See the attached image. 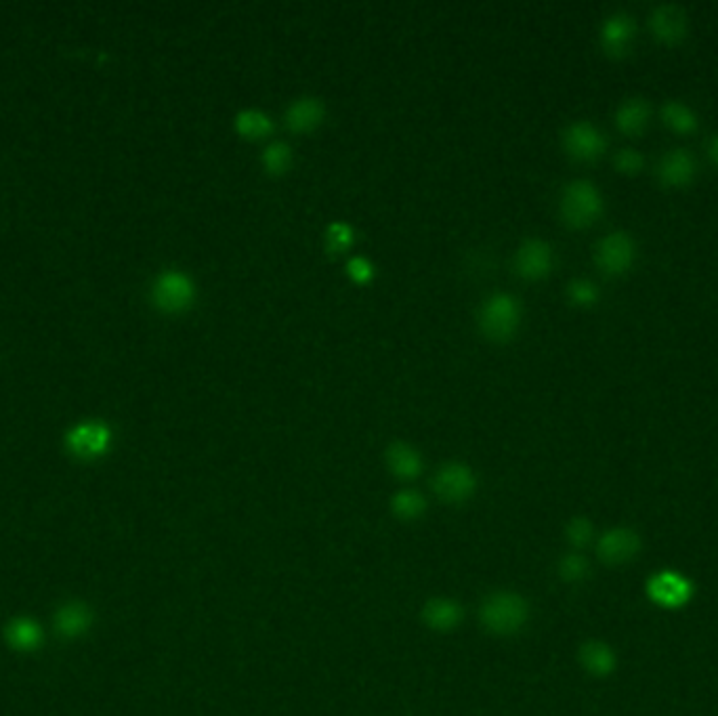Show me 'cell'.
I'll return each mask as SVG.
<instances>
[{"label":"cell","mask_w":718,"mask_h":716,"mask_svg":"<svg viewBox=\"0 0 718 716\" xmlns=\"http://www.w3.org/2000/svg\"><path fill=\"white\" fill-rule=\"evenodd\" d=\"M479 622L494 637H515L530 622V603L515 591H494L479 605Z\"/></svg>","instance_id":"cell-1"},{"label":"cell","mask_w":718,"mask_h":716,"mask_svg":"<svg viewBox=\"0 0 718 716\" xmlns=\"http://www.w3.org/2000/svg\"><path fill=\"white\" fill-rule=\"evenodd\" d=\"M603 213V196L590 181H572L561 196V217L572 227L593 225Z\"/></svg>","instance_id":"cell-2"},{"label":"cell","mask_w":718,"mask_h":716,"mask_svg":"<svg viewBox=\"0 0 718 716\" xmlns=\"http://www.w3.org/2000/svg\"><path fill=\"white\" fill-rule=\"evenodd\" d=\"M521 324V305L513 294H494L481 305L479 326L492 341H509Z\"/></svg>","instance_id":"cell-3"},{"label":"cell","mask_w":718,"mask_h":716,"mask_svg":"<svg viewBox=\"0 0 718 716\" xmlns=\"http://www.w3.org/2000/svg\"><path fill=\"white\" fill-rule=\"evenodd\" d=\"M112 441L114 435L108 425L101 420H84L66 433L63 446L72 458L80 462H95L112 450Z\"/></svg>","instance_id":"cell-4"},{"label":"cell","mask_w":718,"mask_h":716,"mask_svg":"<svg viewBox=\"0 0 718 716\" xmlns=\"http://www.w3.org/2000/svg\"><path fill=\"white\" fill-rule=\"evenodd\" d=\"M196 286L183 271H162L152 286V303L164 313H181L192 307Z\"/></svg>","instance_id":"cell-5"},{"label":"cell","mask_w":718,"mask_h":716,"mask_svg":"<svg viewBox=\"0 0 718 716\" xmlns=\"http://www.w3.org/2000/svg\"><path fill=\"white\" fill-rule=\"evenodd\" d=\"M433 492L441 502L464 504L477 492V475L464 462H448L435 473Z\"/></svg>","instance_id":"cell-6"},{"label":"cell","mask_w":718,"mask_h":716,"mask_svg":"<svg viewBox=\"0 0 718 716\" xmlns=\"http://www.w3.org/2000/svg\"><path fill=\"white\" fill-rule=\"evenodd\" d=\"M641 553V536L632 528H611L597 540V557L607 567H622Z\"/></svg>","instance_id":"cell-7"},{"label":"cell","mask_w":718,"mask_h":716,"mask_svg":"<svg viewBox=\"0 0 718 716\" xmlns=\"http://www.w3.org/2000/svg\"><path fill=\"white\" fill-rule=\"evenodd\" d=\"M95 612L87 601H63L53 612V633L63 641H78L91 633Z\"/></svg>","instance_id":"cell-8"},{"label":"cell","mask_w":718,"mask_h":716,"mask_svg":"<svg viewBox=\"0 0 718 716\" xmlns=\"http://www.w3.org/2000/svg\"><path fill=\"white\" fill-rule=\"evenodd\" d=\"M595 257L597 265L605 273H609V276H620V273H626L637 259L635 240H632L626 231H611V234H607L599 242Z\"/></svg>","instance_id":"cell-9"},{"label":"cell","mask_w":718,"mask_h":716,"mask_svg":"<svg viewBox=\"0 0 718 716\" xmlns=\"http://www.w3.org/2000/svg\"><path fill=\"white\" fill-rule=\"evenodd\" d=\"M647 595L653 603L666 609H679L693 597V584L679 572L664 570L651 576L647 582Z\"/></svg>","instance_id":"cell-10"},{"label":"cell","mask_w":718,"mask_h":716,"mask_svg":"<svg viewBox=\"0 0 718 716\" xmlns=\"http://www.w3.org/2000/svg\"><path fill=\"white\" fill-rule=\"evenodd\" d=\"M565 152L582 162H590L605 152V137L593 122L578 120L563 131Z\"/></svg>","instance_id":"cell-11"},{"label":"cell","mask_w":718,"mask_h":716,"mask_svg":"<svg viewBox=\"0 0 718 716\" xmlns=\"http://www.w3.org/2000/svg\"><path fill=\"white\" fill-rule=\"evenodd\" d=\"M3 639L15 654L30 656L45 645V628L36 618L13 616L3 628Z\"/></svg>","instance_id":"cell-12"},{"label":"cell","mask_w":718,"mask_h":716,"mask_svg":"<svg viewBox=\"0 0 718 716\" xmlns=\"http://www.w3.org/2000/svg\"><path fill=\"white\" fill-rule=\"evenodd\" d=\"M553 269V248L540 238L525 240L515 252V271L525 280H540Z\"/></svg>","instance_id":"cell-13"},{"label":"cell","mask_w":718,"mask_h":716,"mask_svg":"<svg viewBox=\"0 0 718 716\" xmlns=\"http://www.w3.org/2000/svg\"><path fill=\"white\" fill-rule=\"evenodd\" d=\"M420 620L433 633H454L464 620V609L452 597H431L420 609Z\"/></svg>","instance_id":"cell-14"},{"label":"cell","mask_w":718,"mask_h":716,"mask_svg":"<svg viewBox=\"0 0 718 716\" xmlns=\"http://www.w3.org/2000/svg\"><path fill=\"white\" fill-rule=\"evenodd\" d=\"M635 19L626 13H614L605 19L601 28V47L611 57H624L635 42Z\"/></svg>","instance_id":"cell-15"},{"label":"cell","mask_w":718,"mask_h":716,"mask_svg":"<svg viewBox=\"0 0 718 716\" xmlns=\"http://www.w3.org/2000/svg\"><path fill=\"white\" fill-rule=\"evenodd\" d=\"M649 26L658 40L666 45H677L689 32V17L677 5H660L651 13Z\"/></svg>","instance_id":"cell-16"},{"label":"cell","mask_w":718,"mask_h":716,"mask_svg":"<svg viewBox=\"0 0 718 716\" xmlns=\"http://www.w3.org/2000/svg\"><path fill=\"white\" fill-rule=\"evenodd\" d=\"M578 662L590 677H597V679L609 677L611 672L618 668L616 651L611 649V645H607L605 641H599V639L586 641L580 645Z\"/></svg>","instance_id":"cell-17"},{"label":"cell","mask_w":718,"mask_h":716,"mask_svg":"<svg viewBox=\"0 0 718 716\" xmlns=\"http://www.w3.org/2000/svg\"><path fill=\"white\" fill-rule=\"evenodd\" d=\"M385 462L391 475L401 481H412L425 469L422 454L414 446L406 444V441H395V444H391L385 452Z\"/></svg>","instance_id":"cell-18"},{"label":"cell","mask_w":718,"mask_h":716,"mask_svg":"<svg viewBox=\"0 0 718 716\" xmlns=\"http://www.w3.org/2000/svg\"><path fill=\"white\" fill-rule=\"evenodd\" d=\"M326 118V108L320 99L315 97H301L286 110V124L294 133H311Z\"/></svg>","instance_id":"cell-19"},{"label":"cell","mask_w":718,"mask_h":716,"mask_svg":"<svg viewBox=\"0 0 718 716\" xmlns=\"http://www.w3.org/2000/svg\"><path fill=\"white\" fill-rule=\"evenodd\" d=\"M658 177L666 187H685L695 177V160L687 150H672L664 154L658 166Z\"/></svg>","instance_id":"cell-20"},{"label":"cell","mask_w":718,"mask_h":716,"mask_svg":"<svg viewBox=\"0 0 718 716\" xmlns=\"http://www.w3.org/2000/svg\"><path fill=\"white\" fill-rule=\"evenodd\" d=\"M649 116H651L649 103L641 97H632V99H626L618 108L616 124H618V129L626 135H639L649 124Z\"/></svg>","instance_id":"cell-21"},{"label":"cell","mask_w":718,"mask_h":716,"mask_svg":"<svg viewBox=\"0 0 718 716\" xmlns=\"http://www.w3.org/2000/svg\"><path fill=\"white\" fill-rule=\"evenodd\" d=\"M427 498L422 496L418 490L414 488H404L391 496V513L399 519V521H418L422 515L427 513Z\"/></svg>","instance_id":"cell-22"},{"label":"cell","mask_w":718,"mask_h":716,"mask_svg":"<svg viewBox=\"0 0 718 716\" xmlns=\"http://www.w3.org/2000/svg\"><path fill=\"white\" fill-rule=\"evenodd\" d=\"M662 118H664L668 129H672L674 133L689 135L698 129V114H695L687 103L677 101V99L664 103Z\"/></svg>","instance_id":"cell-23"},{"label":"cell","mask_w":718,"mask_h":716,"mask_svg":"<svg viewBox=\"0 0 718 716\" xmlns=\"http://www.w3.org/2000/svg\"><path fill=\"white\" fill-rule=\"evenodd\" d=\"M236 131L246 139H263L273 131V120L261 110H244L236 116Z\"/></svg>","instance_id":"cell-24"},{"label":"cell","mask_w":718,"mask_h":716,"mask_svg":"<svg viewBox=\"0 0 718 716\" xmlns=\"http://www.w3.org/2000/svg\"><path fill=\"white\" fill-rule=\"evenodd\" d=\"M557 574L565 584H578L588 578L590 563L580 551L565 553L557 563Z\"/></svg>","instance_id":"cell-25"},{"label":"cell","mask_w":718,"mask_h":716,"mask_svg":"<svg viewBox=\"0 0 718 716\" xmlns=\"http://www.w3.org/2000/svg\"><path fill=\"white\" fill-rule=\"evenodd\" d=\"M261 162L265 166V171L271 173V175H282L286 173L288 168L292 166V150L282 143V141H276V143H269L265 147V152L261 156Z\"/></svg>","instance_id":"cell-26"},{"label":"cell","mask_w":718,"mask_h":716,"mask_svg":"<svg viewBox=\"0 0 718 716\" xmlns=\"http://www.w3.org/2000/svg\"><path fill=\"white\" fill-rule=\"evenodd\" d=\"M565 540L574 546L576 551L584 549L595 540V525L586 517H572L565 525Z\"/></svg>","instance_id":"cell-27"},{"label":"cell","mask_w":718,"mask_h":716,"mask_svg":"<svg viewBox=\"0 0 718 716\" xmlns=\"http://www.w3.org/2000/svg\"><path fill=\"white\" fill-rule=\"evenodd\" d=\"M353 244V229L343 223V221H334L328 225L326 229V248L330 255H339V252L349 250Z\"/></svg>","instance_id":"cell-28"},{"label":"cell","mask_w":718,"mask_h":716,"mask_svg":"<svg viewBox=\"0 0 718 716\" xmlns=\"http://www.w3.org/2000/svg\"><path fill=\"white\" fill-rule=\"evenodd\" d=\"M567 297L574 305L580 307H590L595 305L599 299V290L597 286L590 280H574L572 284L567 286Z\"/></svg>","instance_id":"cell-29"},{"label":"cell","mask_w":718,"mask_h":716,"mask_svg":"<svg viewBox=\"0 0 718 716\" xmlns=\"http://www.w3.org/2000/svg\"><path fill=\"white\" fill-rule=\"evenodd\" d=\"M616 162V168L620 173H626V175H637L643 164H645V158L641 152L632 150V147H626V150H620L614 158Z\"/></svg>","instance_id":"cell-30"},{"label":"cell","mask_w":718,"mask_h":716,"mask_svg":"<svg viewBox=\"0 0 718 716\" xmlns=\"http://www.w3.org/2000/svg\"><path fill=\"white\" fill-rule=\"evenodd\" d=\"M347 273L349 278L357 284H368L372 278H374V267L368 259L364 257H353L349 263H347Z\"/></svg>","instance_id":"cell-31"},{"label":"cell","mask_w":718,"mask_h":716,"mask_svg":"<svg viewBox=\"0 0 718 716\" xmlns=\"http://www.w3.org/2000/svg\"><path fill=\"white\" fill-rule=\"evenodd\" d=\"M708 156H710V160L718 166V135H714V137L710 139V143H708Z\"/></svg>","instance_id":"cell-32"}]
</instances>
